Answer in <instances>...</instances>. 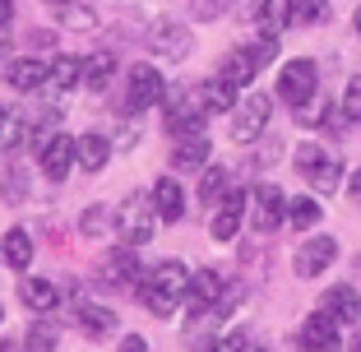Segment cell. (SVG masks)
I'll use <instances>...</instances> for the list:
<instances>
[{
	"label": "cell",
	"mask_w": 361,
	"mask_h": 352,
	"mask_svg": "<svg viewBox=\"0 0 361 352\" xmlns=\"http://www.w3.org/2000/svg\"><path fill=\"white\" fill-rule=\"evenodd\" d=\"M0 320H5V310H0Z\"/></svg>",
	"instance_id": "cell-50"
},
{
	"label": "cell",
	"mask_w": 361,
	"mask_h": 352,
	"mask_svg": "<svg viewBox=\"0 0 361 352\" xmlns=\"http://www.w3.org/2000/svg\"><path fill=\"white\" fill-rule=\"evenodd\" d=\"M297 343L306 352H343V324L329 320L324 310H315V315H306V320H301Z\"/></svg>",
	"instance_id": "cell-10"
},
{
	"label": "cell",
	"mask_w": 361,
	"mask_h": 352,
	"mask_svg": "<svg viewBox=\"0 0 361 352\" xmlns=\"http://www.w3.org/2000/svg\"><path fill=\"white\" fill-rule=\"evenodd\" d=\"M278 97H283L287 107H306L319 97V65L310 56H297V61H287L278 70Z\"/></svg>",
	"instance_id": "cell-2"
},
{
	"label": "cell",
	"mask_w": 361,
	"mask_h": 352,
	"mask_svg": "<svg viewBox=\"0 0 361 352\" xmlns=\"http://www.w3.org/2000/svg\"><path fill=\"white\" fill-rule=\"evenodd\" d=\"M158 204H153V195H130L126 209H121V232H126L130 245H144L153 232H158Z\"/></svg>",
	"instance_id": "cell-7"
},
{
	"label": "cell",
	"mask_w": 361,
	"mask_h": 352,
	"mask_svg": "<svg viewBox=\"0 0 361 352\" xmlns=\"http://www.w3.org/2000/svg\"><path fill=\"white\" fill-rule=\"evenodd\" d=\"M319 310L338 324H357L361 320V292L352 283H329V288L319 292Z\"/></svg>",
	"instance_id": "cell-12"
},
{
	"label": "cell",
	"mask_w": 361,
	"mask_h": 352,
	"mask_svg": "<svg viewBox=\"0 0 361 352\" xmlns=\"http://www.w3.org/2000/svg\"><path fill=\"white\" fill-rule=\"evenodd\" d=\"M195 97H200V107L209 111V116L236 111V88L227 84V79H209V84H200V88H195Z\"/></svg>",
	"instance_id": "cell-20"
},
{
	"label": "cell",
	"mask_w": 361,
	"mask_h": 352,
	"mask_svg": "<svg viewBox=\"0 0 361 352\" xmlns=\"http://www.w3.org/2000/svg\"><path fill=\"white\" fill-rule=\"evenodd\" d=\"M269 121H274V97H269V93L241 97L236 111H232V139H236V144H255V139L269 130Z\"/></svg>",
	"instance_id": "cell-3"
},
{
	"label": "cell",
	"mask_w": 361,
	"mask_h": 352,
	"mask_svg": "<svg viewBox=\"0 0 361 352\" xmlns=\"http://www.w3.org/2000/svg\"><path fill=\"white\" fill-rule=\"evenodd\" d=\"M0 352H28V348H23V343H14V339H5V343H0Z\"/></svg>",
	"instance_id": "cell-44"
},
{
	"label": "cell",
	"mask_w": 361,
	"mask_h": 352,
	"mask_svg": "<svg viewBox=\"0 0 361 352\" xmlns=\"http://www.w3.org/2000/svg\"><path fill=\"white\" fill-rule=\"evenodd\" d=\"M121 352H149V343L139 339V334H126V339H121Z\"/></svg>",
	"instance_id": "cell-42"
},
{
	"label": "cell",
	"mask_w": 361,
	"mask_h": 352,
	"mask_svg": "<svg viewBox=\"0 0 361 352\" xmlns=\"http://www.w3.org/2000/svg\"><path fill=\"white\" fill-rule=\"evenodd\" d=\"M0 245H5V260H10V269H28V260H32V241H28V232H23V227H10Z\"/></svg>",
	"instance_id": "cell-30"
},
{
	"label": "cell",
	"mask_w": 361,
	"mask_h": 352,
	"mask_svg": "<svg viewBox=\"0 0 361 352\" xmlns=\"http://www.w3.org/2000/svg\"><path fill=\"white\" fill-rule=\"evenodd\" d=\"M106 158H111V144H106V135L88 130V135L79 139V167H84V171H102Z\"/></svg>",
	"instance_id": "cell-25"
},
{
	"label": "cell",
	"mask_w": 361,
	"mask_h": 352,
	"mask_svg": "<svg viewBox=\"0 0 361 352\" xmlns=\"http://www.w3.org/2000/svg\"><path fill=\"white\" fill-rule=\"evenodd\" d=\"M209 153H213L209 135H185V139H176V149H171V167L176 171H204L209 167Z\"/></svg>",
	"instance_id": "cell-16"
},
{
	"label": "cell",
	"mask_w": 361,
	"mask_h": 352,
	"mask_svg": "<svg viewBox=\"0 0 361 352\" xmlns=\"http://www.w3.org/2000/svg\"><path fill=\"white\" fill-rule=\"evenodd\" d=\"M324 158H329V153H324V144H315V139H306V144H297V153H292V167H297L301 176L310 181V171H315V167H319Z\"/></svg>",
	"instance_id": "cell-32"
},
{
	"label": "cell",
	"mask_w": 361,
	"mask_h": 352,
	"mask_svg": "<svg viewBox=\"0 0 361 352\" xmlns=\"http://www.w3.org/2000/svg\"><path fill=\"white\" fill-rule=\"evenodd\" d=\"M190 5H195V19H218L232 0H190Z\"/></svg>",
	"instance_id": "cell-37"
},
{
	"label": "cell",
	"mask_w": 361,
	"mask_h": 352,
	"mask_svg": "<svg viewBox=\"0 0 361 352\" xmlns=\"http://www.w3.org/2000/svg\"><path fill=\"white\" fill-rule=\"evenodd\" d=\"M106 227H111V214H106L102 204H97V209H88V214H84V232H88V236L106 232Z\"/></svg>",
	"instance_id": "cell-36"
},
{
	"label": "cell",
	"mask_w": 361,
	"mask_h": 352,
	"mask_svg": "<svg viewBox=\"0 0 361 352\" xmlns=\"http://www.w3.org/2000/svg\"><path fill=\"white\" fill-rule=\"evenodd\" d=\"M343 107H348L352 121H361V75L348 79V88H343Z\"/></svg>",
	"instance_id": "cell-35"
},
{
	"label": "cell",
	"mask_w": 361,
	"mask_h": 352,
	"mask_svg": "<svg viewBox=\"0 0 361 352\" xmlns=\"http://www.w3.org/2000/svg\"><path fill=\"white\" fill-rule=\"evenodd\" d=\"M329 19V0H292V23L297 28H315Z\"/></svg>",
	"instance_id": "cell-31"
},
{
	"label": "cell",
	"mask_w": 361,
	"mask_h": 352,
	"mask_svg": "<svg viewBox=\"0 0 361 352\" xmlns=\"http://www.w3.org/2000/svg\"><path fill=\"white\" fill-rule=\"evenodd\" d=\"M56 19L70 23V28H93V23H97L88 5H70V0H56Z\"/></svg>",
	"instance_id": "cell-34"
},
{
	"label": "cell",
	"mask_w": 361,
	"mask_h": 352,
	"mask_svg": "<svg viewBox=\"0 0 361 352\" xmlns=\"http://www.w3.org/2000/svg\"><path fill=\"white\" fill-rule=\"evenodd\" d=\"M255 75H259V61H255V51H250V47H236V51H227L223 65H218V79H227L232 88H245Z\"/></svg>",
	"instance_id": "cell-17"
},
{
	"label": "cell",
	"mask_w": 361,
	"mask_h": 352,
	"mask_svg": "<svg viewBox=\"0 0 361 352\" xmlns=\"http://www.w3.org/2000/svg\"><path fill=\"white\" fill-rule=\"evenodd\" d=\"M23 306L37 310V315H47V310L61 301V292H56V283H47V278H23Z\"/></svg>",
	"instance_id": "cell-24"
},
{
	"label": "cell",
	"mask_w": 361,
	"mask_h": 352,
	"mask_svg": "<svg viewBox=\"0 0 361 352\" xmlns=\"http://www.w3.org/2000/svg\"><path fill=\"white\" fill-rule=\"evenodd\" d=\"M56 343H61L56 320H37V324L28 329V352H56Z\"/></svg>",
	"instance_id": "cell-33"
},
{
	"label": "cell",
	"mask_w": 361,
	"mask_h": 352,
	"mask_svg": "<svg viewBox=\"0 0 361 352\" xmlns=\"http://www.w3.org/2000/svg\"><path fill=\"white\" fill-rule=\"evenodd\" d=\"M287 223V195L278 190L274 181H259L255 190H250V227L255 232H278V227Z\"/></svg>",
	"instance_id": "cell-6"
},
{
	"label": "cell",
	"mask_w": 361,
	"mask_h": 352,
	"mask_svg": "<svg viewBox=\"0 0 361 352\" xmlns=\"http://www.w3.org/2000/svg\"><path fill=\"white\" fill-rule=\"evenodd\" d=\"M324 223V204L319 195H297V200H287V227H297V232H310V227Z\"/></svg>",
	"instance_id": "cell-22"
},
{
	"label": "cell",
	"mask_w": 361,
	"mask_h": 352,
	"mask_svg": "<svg viewBox=\"0 0 361 352\" xmlns=\"http://www.w3.org/2000/svg\"><path fill=\"white\" fill-rule=\"evenodd\" d=\"M162 111H167V130H171L176 139L204 135V116H209V111L200 107V97H195V93H185V88H171V93L162 97Z\"/></svg>",
	"instance_id": "cell-5"
},
{
	"label": "cell",
	"mask_w": 361,
	"mask_h": 352,
	"mask_svg": "<svg viewBox=\"0 0 361 352\" xmlns=\"http://www.w3.org/2000/svg\"><path fill=\"white\" fill-rule=\"evenodd\" d=\"M162 97H167V79L158 75V65H149V61L130 65V79H126V111H149V107H158Z\"/></svg>",
	"instance_id": "cell-4"
},
{
	"label": "cell",
	"mask_w": 361,
	"mask_h": 352,
	"mask_svg": "<svg viewBox=\"0 0 361 352\" xmlns=\"http://www.w3.org/2000/svg\"><path fill=\"white\" fill-rule=\"evenodd\" d=\"M245 348H250V343H245V339H241V334H227V339H218V343H209V348H204V352H245Z\"/></svg>",
	"instance_id": "cell-38"
},
{
	"label": "cell",
	"mask_w": 361,
	"mask_h": 352,
	"mask_svg": "<svg viewBox=\"0 0 361 352\" xmlns=\"http://www.w3.org/2000/svg\"><path fill=\"white\" fill-rule=\"evenodd\" d=\"M111 70H116V61H111L106 51H93V56L84 61V84L93 88V93H102V88L111 84Z\"/></svg>",
	"instance_id": "cell-29"
},
{
	"label": "cell",
	"mask_w": 361,
	"mask_h": 352,
	"mask_svg": "<svg viewBox=\"0 0 361 352\" xmlns=\"http://www.w3.org/2000/svg\"><path fill=\"white\" fill-rule=\"evenodd\" d=\"M334 260H338L334 236H306L297 245V255H292V269H297V278H319L324 269H334Z\"/></svg>",
	"instance_id": "cell-8"
},
{
	"label": "cell",
	"mask_w": 361,
	"mask_h": 352,
	"mask_svg": "<svg viewBox=\"0 0 361 352\" xmlns=\"http://www.w3.org/2000/svg\"><path fill=\"white\" fill-rule=\"evenodd\" d=\"M75 84H84V61L79 56H56L51 70H47V88L51 93H70Z\"/></svg>",
	"instance_id": "cell-23"
},
{
	"label": "cell",
	"mask_w": 361,
	"mask_h": 352,
	"mask_svg": "<svg viewBox=\"0 0 361 352\" xmlns=\"http://www.w3.org/2000/svg\"><path fill=\"white\" fill-rule=\"evenodd\" d=\"M190 278L195 274L180 265V260H162L153 274H144V283H139V301H144L158 320H171L176 306L190 297Z\"/></svg>",
	"instance_id": "cell-1"
},
{
	"label": "cell",
	"mask_w": 361,
	"mask_h": 352,
	"mask_svg": "<svg viewBox=\"0 0 361 352\" xmlns=\"http://www.w3.org/2000/svg\"><path fill=\"white\" fill-rule=\"evenodd\" d=\"M245 209H250V195H245L241 186H232V190L223 195V204L213 209V223H209L213 241H236V232H241V223H245Z\"/></svg>",
	"instance_id": "cell-9"
},
{
	"label": "cell",
	"mask_w": 361,
	"mask_h": 352,
	"mask_svg": "<svg viewBox=\"0 0 361 352\" xmlns=\"http://www.w3.org/2000/svg\"><path fill=\"white\" fill-rule=\"evenodd\" d=\"M227 297V278L218 274V269H200V274L190 278V306L200 310V315H209V310H218V301Z\"/></svg>",
	"instance_id": "cell-14"
},
{
	"label": "cell",
	"mask_w": 361,
	"mask_h": 352,
	"mask_svg": "<svg viewBox=\"0 0 361 352\" xmlns=\"http://www.w3.org/2000/svg\"><path fill=\"white\" fill-rule=\"evenodd\" d=\"M0 56H5V37H0Z\"/></svg>",
	"instance_id": "cell-49"
},
{
	"label": "cell",
	"mask_w": 361,
	"mask_h": 352,
	"mask_svg": "<svg viewBox=\"0 0 361 352\" xmlns=\"http://www.w3.org/2000/svg\"><path fill=\"white\" fill-rule=\"evenodd\" d=\"M149 47L162 56V61H185V56H190V47H195V37H190V28H185V23L158 19L149 28Z\"/></svg>",
	"instance_id": "cell-11"
},
{
	"label": "cell",
	"mask_w": 361,
	"mask_h": 352,
	"mask_svg": "<svg viewBox=\"0 0 361 352\" xmlns=\"http://www.w3.org/2000/svg\"><path fill=\"white\" fill-rule=\"evenodd\" d=\"M343 186H348V181H343V162L334 158V153H329L324 162H319L315 171H310V190H315V195H324V200H329L334 190H343Z\"/></svg>",
	"instance_id": "cell-26"
},
{
	"label": "cell",
	"mask_w": 361,
	"mask_h": 352,
	"mask_svg": "<svg viewBox=\"0 0 361 352\" xmlns=\"http://www.w3.org/2000/svg\"><path fill=\"white\" fill-rule=\"evenodd\" d=\"M75 324L88 339H111V334H116V315L106 306H93V301H79L75 306Z\"/></svg>",
	"instance_id": "cell-18"
},
{
	"label": "cell",
	"mask_w": 361,
	"mask_h": 352,
	"mask_svg": "<svg viewBox=\"0 0 361 352\" xmlns=\"http://www.w3.org/2000/svg\"><path fill=\"white\" fill-rule=\"evenodd\" d=\"M264 5H269V0H236V14H241V19H259Z\"/></svg>",
	"instance_id": "cell-39"
},
{
	"label": "cell",
	"mask_w": 361,
	"mask_h": 352,
	"mask_svg": "<svg viewBox=\"0 0 361 352\" xmlns=\"http://www.w3.org/2000/svg\"><path fill=\"white\" fill-rule=\"evenodd\" d=\"M5 130H10V111L0 107V139H5Z\"/></svg>",
	"instance_id": "cell-45"
},
{
	"label": "cell",
	"mask_w": 361,
	"mask_h": 352,
	"mask_svg": "<svg viewBox=\"0 0 361 352\" xmlns=\"http://www.w3.org/2000/svg\"><path fill=\"white\" fill-rule=\"evenodd\" d=\"M153 204H158L162 223H180V218H185V195H180L176 176H162V181L153 186Z\"/></svg>",
	"instance_id": "cell-21"
},
{
	"label": "cell",
	"mask_w": 361,
	"mask_h": 352,
	"mask_svg": "<svg viewBox=\"0 0 361 352\" xmlns=\"http://www.w3.org/2000/svg\"><path fill=\"white\" fill-rule=\"evenodd\" d=\"M245 352H269V348H245Z\"/></svg>",
	"instance_id": "cell-48"
},
{
	"label": "cell",
	"mask_w": 361,
	"mask_h": 352,
	"mask_svg": "<svg viewBox=\"0 0 361 352\" xmlns=\"http://www.w3.org/2000/svg\"><path fill=\"white\" fill-rule=\"evenodd\" d=\"M352 28H357V37H361V5L352 10Z\"/></svg>",
	"instance_id": "cell-46"
},
{
	"label": "cell",
	"mask_w": 361,
	"mask_h": 352,
	"mask_svg": "<svg viewBox=\"0 0 361 352\" xmlns=\"http://www.w3.org/2000/svg\"><path fill=\"white\" fill-rule=\"evenodd\" d=\"M37 158H42V171L51 176V181H65V176H70V167L79 162V139L56 135L51 144H47L42 153H37Z\"/></svg>",
	"instance_id": "cell-13"
},
{
	"label": "cell",
	"mask_w": 361,
	"mask_h": 352,
	"mask_svg": "<svg viewBox=\"0 0 361 352\" xmlns=\"http://www.w3.org/2000/svg\"><path fill=\"white\" fill-rule=\"evenodd\" d=\"M10 19H14V0H0V28H10Z\"/></svg>",
	"instance_id": "cell-43"
},
{
	"label": "cell",
	"mask_w": 361,
	"mask_h": 352,
	"mask_svg": "<svg viewBox=\"0 0 361 352\" xmlns=\"http://www.w3.org/2000/svg\"><path fill=\"white\" fill-rule=\"evenodd\" d=\"M259 32H269V37H278L283 28H292V0H269L264 14H259Z\"/></svg>",
	"instance_id": "cell-28"
},
{
	"label": "cell",
	"mask_w": 361,
	"mask_h": 352,
	"mask_svg": "<svg viewBox=\"0 0 361 352\" xmlns=\"http://www.w3.org/2000/svg\"><path fill=\"white\" fill-rule=\"evenodd\" d=\"M0 190H5V200H23V190H28V186H23V176H5V181H0Z\"/></svg>",
	"instance_id": "cell-41"
},
{
	"label": "cell",
	"mask_w": 361,
	"mask_h": 352,
	"mask_svg": "<svg viewBox=\"0 0 361 352\" xmlns=\"http://www.w3.org/2000/svg\"><path fill=\"white\" fill-rule=\"evenodd\" d=\"M102 278H106V288H139V283H144V274H139L135 250H130V245L111 250V255L102 260Z\"/></svg>",
	"instance_id": "cell-15"
},
{
	"label": "cell",
	"mask_w": 361,
	"mask_h": 352,
	"mask_svg": "<svg viewBox=\"0 0 361 352\" xmlns=\"http://www.w3.org/2000/svg\"><path fill=\"white\" fill-rule=\"evenodd\" d=\"M343 190H348L352 209H361V167H357V171H348V186H343Z\"/></svg>",
	"instance_id": "cell-40"
},
{
	"label": "cell",
	"mask_w": 361,
	"mask_h": 352,
	"mask_svg": "<svg viewBox=\"0 0 361 352\" xmlns=\"http://www.w3.org/2000/svg\"><path fill=\"white\" fill-rule=\"evenodd\" d=\"M227 190H232V171H227V167H204V181H200V200L218 209Z\"/></svg>",
	"instance_id": "cell-27"
},
{
	"label": "cell",
	"mask_w": 361,
	"mask_h": 352,
	"mask_svg": "<svg viewBox=\"0 0 361 352\" xmlns=\"http://www.w3.org/2000/svg\"><path fill=\"white\" fill-rule=\"evenodd\" d=\"M348 352H361V334H357V339H352V348Z\"/></svg>",
	"instance_id": "cell-47"
},
{
	"label": "cell",
	"mask_w": 361,
	"mask_h": 352,
	"mask_svg": "<svg viewBox=\"0 0 361 352\" xmlns=\"http://www.w3.org/2000/svg\"><path fill=\"white\" fill-rule=\"evenodd\" d=\"M47 70H51V61H37V56H23V61H10V88H19V93H32V88H47Z\"/></svg>",
	"instance_id": "cell-19"
}]
</instances>
